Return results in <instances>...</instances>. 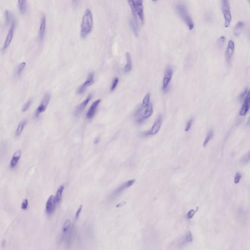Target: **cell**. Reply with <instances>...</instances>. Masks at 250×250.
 <instances>
[{"mask_svg":"<svg viewBox=\"0 0 250 250\" xmlns=\"http://www.w3.org/2000/svg\"><path fill=\"white\" fill-rule=\"evenodd\" d=\"M57 204L56 201L55 196L51 195L47 199L46 204V211L48 215L53 214L55 209L56 205Z\"/></svg>","mask_w":250,"mask_h":250,"instance_id":"obj_7","label":"cell"},{"mask_svg":"<svg viewBox=\"0 0 250 250\" xmlns=\"http://www.w3.org/2000/svg\"><path fill=\"white\" fill-rule=\"evenodd\" d=\"M71 221L69 219L65 220L62 227L61 239L62 241H65L66 243L70 244L72 234V229H70Z\"/></svg>","mask_w":250,"mask_h":250,"instance_id":"obj_4","label":"cell"},{"mask_svg":"<svg viewBox=\"0 0 250 250\" xmlns=\"http://www.w3.org/2000/svg\"><path fill=\"white\" fill-rule=\"evenodd\" d=\"M5 18L7 23H9L10 20V13L8 10H6L5 13Z\"/></svg>","mask_w":250,"mask_h":250,"instance_id":"obj_35","label":"cell"},{"mask_svg":"<svg viewBox=\"0 0 250 250\" xmlns=\"http://www.w3.org/2000/svg\"><path fill=\"white\" fill-rule=\"evenodd\" d=\"M241 175L240 174V173H239V172H238L237 174H236V176H235V178H234V183L236 184L238 183L240 181V178H241Z\"/></svg>","mask_w":250,"mask_h":250,"instance_id":"obj_37","label":"cell"},{"mask_svg":"<svg viewBox=\"0 0 250 250\" xmlns=\"http://www.w3.org/2000/svg\"><path fill=\"white\" fill-rule=\"evenodd\" d=\"M130 24L135 36H137L138 35V27L137 23V20L134 18L130 20Z\"/></svg>","mask_w":250,"mask_h":250,"instance_id":"obj_23","label":"cell"},{"mask_svg":"<svg viewBox=\"0 0 250 250\" xmlns=\"http://www.w3.org/2000/svg\"><path fill=\"white\" fill-rule=\"evenodd\" d=\"M31 103L32 100H29L28 101H27L22 108V112H26L27 109L29 108L30 107V106L31 105Z\"/></svg>","mask_w":250,"mask_h":250,"instance_id":"obj_32","label":"cell"},{"mask_svg":"<svg viewBox=\"0 0 250 250\" xmlns=\"http://www.w3.org/2000/svg\"><path fill=\"white\" fill-rule=\"evenodd\" d=\"M192 240H193V237H192V233L188 231L186 234L184 242H192Z\"/></svg>","mask_w":250,"mask_h":250,"instance_id":"obj_30","label":"cell"},{"mask_svg":"<svg viewBox=\"0 0 250 250\" xmlns=\"http://www.w3.org/2000/svg\"><path fill=\"white\" fill-rule=\"evenodd\" d=\"M65 186L64 185H61L60 187H59L57 190L56 193L55 195V199L57 203H59L61 201L62 199V196H63V193L64 190Z\"/></svg>","mask_w":250,"mask_h":250,"instance_id":"obj_21","label":"cell"},{"mask_svg":"<svg viewBox=\"0 0 250 250\" xmlns=\"http://www.w3.org/2000/svg\"><path fill=\"white\" fill-rule=\"evenodd\" d=\"M152 1L153 2H156V1L157 0H152Z\"/></svg>","mask_w":250,"mask_h":250,"instance_id":"obj_45","label":"cell"},{"mask_svg":"<svg viewBox=\"0 0 250 250\" xmlns=\"http://www.w3.org/2000/svg\"><path fill=\"white\" fill-rule=\"evenodd\" d=\"M127 2H128V5L131 7L133 17L135 19L137 20V12H136V7H135L134 0H127Z\"/></svg>","mask_w":250,"mask_h":250,"instance_id":"obj_25","label":"cell"},{"mask_svg":"<svg viewBox=\"0 0 250 250\" xmlns=\"http://www.w3.org/2000/svg\"><path fill=\"white\" fill-rule=\"evenodd\" d=\"M15 27V23L14 20H13L12 22V25H11L10 29L8 31V33L7 34V37H6V40H5V43L3 44V47L2 48V51L5 50L8 47V46L10 45V43L12 42Z\"/></svg>","mask_w":250,"mask_h":250,"instance_id":"obj_9","label":"cell"},{"mask_svg":"<svg viewBox=\"0 0 250 250\" xmlns=\"http://www.w3.org/2000/svg\"><path fill=\"white\" fill-rule=\"evenodd\" d=\"M161 124H162V116L160 115L158 117L156 122L152 126L151 130L144 132L143 136L147 137L149 135H153L157 134L161 128Z\"/></svg>","mask_w":250,"mask_h":250,"instance_id":"obj_8","label":"cell"},{"mask_svg":"<svg viewBox=\"0 0 250 250\" xmlns=\"http://www.w3.org/2000/svg\"><path fill=\"white\" fill-rule=\"evenodd\" d=\"M94 82V74L93 73H90L89 74L87 80L84 82V83L83 84L82 86L79 87L77 89V93L78 94H81L84 92L85 89H87V87L90 86L93 84Z\"/></svg>","mask_w":250,"mask_h":250,"instance_id":"obj_12","label":"cell"},{"mask_svg":"<svg viewBox=\"0 0 250 250\" xmlns=\"http://www.w3.org/2000/svg\"><path fill=\"white\" fill-rule=\"evenodd\" d=\"M73 2L75 3V4H77V3H78V1H79V0H73Z\"/></svg>","mask_w":250,"mask_h":250,"instance_id":"obj_44","label":"cell"},{"mask_svg":"<svg viewBox=\"0 0 250 250\" xmlns=\"http://www.w3.org/2000/svg\"><path fill=\"white\" fill-rule=\"evenodd\" d=\"M50 96L49 93H46L45 95L41 104L36 109V112H35V117H38L41 113H44L46 110L47 106L49 105V102H50Z\"/></svg>","mask_w":250,"mask_h":250,"instance_id":"obj_6","label":"cell"},{"mask_svg":"<svg viewBox=\"0 0 250 250\" xmlns=\"http://www.w3.org/2000/svg\"><path fill=\"white\" fill-rule=\"evenodd\" d=\"M123 204H122V203H119V204H118V205L116 206L117 207H121L123 206Z\"/></svg>","mask_w":250,"mask_h":250,"instance_id":"obj_41","label":"cell"},{"mask_svg":"<svg viewBox=\"0 0 250 250\" xmlns=\"http://www.w3.org/2000/svg\"><path fill=\"white\" fill-rule=\"evenodd\" d=\"M248 37H249V39H250V28L248 29Z\"/></svg>","mask_w":250,"mask_h":250,"instance_id":"obj_42","label":"cell"},{"mask_svg":"<svg viewBox=\"0 0 250 250\" xmlns=\"http://www.w3.org/2000/svg\"><path fill=\"white\" fill-rule=\"evenodd\" d=\"M83 205H80L79 207L78 208L75 214V219H78L79 218V215H80V213L81 212L82 209Z\"/></svg>","mask_w":250,"mask_h":250,"instance_id":"obj_38","label":"cell"},{"mask_svg":"<svg viewBox=\"0 0 250 250\" xmlns=\"http://www.w3.org/2000/svg\"><path fill=\"white\" fill-rule=\"evenodd\" d=\"M26 120H24L21 122L20 123H19V124L18 125V127H17V130H16V132H15V135H16V137H18V136H19V135L21 134L22 132H23V130H24V127H25V125L26 124Z\"/></svg>","mask_w":250,"mask_h":250,"instance_id":"obj_24","label":"cell"},{"mask_svg":"<svg viewBox=\"0 0 250 250\" xmlns=\"http://www.w3.org/2000/svg\"><path fill=\"white\" fill-rule=\"evenodd\" d=\"M150 94H148L145 96L144 98L143 99V102H142V105L141 106L143 108H146L149 106V104H150Z\"/></svg>","mask_w":250,"mask_h":250,"instance_id":"obj_27","label":"cell"},{"mask_svg":"<svg viewBox=\"0 0 250 250\" xmlns=\"http://www.w3.org/2000/svg\"><path fill=\"white\" fill-rule=\"evenodd\" d=\"M26 63L25 62H22L19 65L17 70V74L18 76L21 75L22 73V71L26 67Z\"/></svg>","mask_w":250,"mask_h":250,"instance_id":"obj_28","label":"cell"},{"mask_svg":"<svg viewBox=\"0 0 250 250\" xmlns=\"http://www.w3.org/2000/svg\"><path fill=\"white\" fill-rule=\"evenodd\" d=\"M94 25L93 15L91 10L87 9L83 16L81 24L80 35L83 38L86 37L91 32Z\"/></svg>","mask_w":250,"mask_h":250,"instance_id":"obj_1","label":"cell"},{"mask_svg":"<svg viewBox=\"0 0 250 250\" xmlns=\"http://www.w3.org/2000/svg\"><path fill=\"white\" fill-rule=\"evenodd\" d=\"M250 125V117L248 119V121H247V126H249Z\"/></svg>","mask_w":250,"mask_h":250,"instance_id":"obj_43","label":"cell"},{"mask_svg":"<svg viewBox=\"0 0 250 250\" xmlns=\"http://www.w3.org/2000/svg\"><path fill=\"white\" fill-rule=\"evenodd\" d=\"M222 2V13L224 17V26L228 28L230 26L231 22L232 20V16L230 10L229 0H221Z\"/></svg>","mask_w":250,"mask_h":250,"instance_id":"obj_3","label":"cell"},{"mask_svg":"<svg viewBox=\"0 0 250 250\" xmlns=\"http://www.w3.org/2000/svg\"><path fill=\"white\" fill-rule=\"evenodd\" d=\"M235 49V45L234 42L232 40H230L228 43L227 47L226 50L225 55L227 60L228 63L231 61Z\"/></svg>","mask_w":250,"mask_h":250,"instance_id":"obj_13","label":"cell"},{"mask_svg":"<svg viewBox=\"0 0 250 250\" xmlns=\"http://www.w3.org/2000/svg\"><path fill=\"white\" fill-rule=\"evenodd\" d=\"M213 135H214V132H213V130H210V131L208 133L206 137L205 138V141H204V143H203V147H206L209 140L213 137Z\"/></svg>","mask_w":250,"mask_h":250,"instance_id":"obj_26","label":"cell"},{"mask_svg":"<svg viewBox=\"0 0 250 250\" xmlns=\"http://www.w3.org/2000/svg\"><path fill=\"white\" fill-rule=\"evenodd\" d=\"M91 98H92V95H89L88 97H87V99H85L84 101H83V102H82L81 103V104L78 107V108H77L76 111H75V114L76 115L79 114L82 111H83L85 108L87 107L89 101L91 100Z\"/></svg>","mask_w":250,"mask_h":250,"instance_id":"obj_18","label":"cell"},{"mask_svg":"<svg viewBox=\"0 0 250 250\" xmlns=\"http://www.w3.org/2000/svg\"><path fill=\"white\" fill-rule=\"evenodd\" d=\"M196 211L194 209H190V211L188 213L187 216H188V219H192L194 216V214L195 213H196Z\"/></svg>","mask_w":250,"mask_h":250,"instance_id":"obj_36","label":"cell"},{"mask_svg":"<svg viewBox=\"0 0 250 250\" xmlns=\"http://www.w3.org/2000/svg\"><path fill=\"white\" fill-rule=\"evenodd\" d=\"M249 158H250V156H249Z\"/></svg>","mask_w":250,"mask_h":250,"instance_id":"obj_47","label":"cell"},{"mask_svg":"<svg viewBox=\"0 0 250 250\" xmlns=\"http://www.w3.org/2000/svg\"><path fill=\"white\" fill-rule=\"evenodd\" d=\"M192 123H193V119H190L188 121V122H187L186 127H185V132H188L189 131L190 127L192 126Z\"/></svg>","mask_w":250,"mask_h":250,"instance_id":"obj_34","label":"cell"},{"mask_svg":"<svg viewBox=\"0 0 250 250\" xmlns=\"http://www.w3.org/2000/svg\"><path fill=\"white\" fill-rule=\"evenodd\" d=\"M225 41V37L222 36L218 39L217 41V47L218 49H221L224 45V43Z\"/></svg>","mask_w":250,"mask_h":250,"instance_id":"obj_29","label":"cell"},{"mask_svg":"<svg viewBox=\"0 0 250 250\" xmlns=\"http://www.w3.org/2000/svg\"><path fill=\"white\" fill-rule=\"evenodd\" d=\"M126 57L127 64L125 66V72L127 73L130 72L132 69V58L129 52H127L126 54Z\"/></svg>","mask_w":250,"mask_h":250,"instance_id":"obj_20","label":"cell"},{"mask_svg":"<svg viewBox=\"0 0 250 250\" xmlns=\"http://www.w3.org/2000/svg\"><path fill=\"white\" fill-rule=\"evenodd\" d=\"M172 75H173V71L172 69L170 67L167 68L166 72L165 73L163 81V89L164 91H167L169 83L170 82L172 78Z\"/></svg>","mask_w":250,"mask_h":250,"instance_id":"obj_10","label":"cell"},{"mask_svg":"<svg viewBox=\"0 0 250 250\" xmlns=\"http://www.w3.org/2000/svg\"><path fill=\"white\" fill-rule=\"evenodd\" d=\"M248 1H249V3H250V0H248Z\"/></svg>","mask_w":250,"mask_h":250,"instance_id":"obj_46","label":"cell"},{"mask_svg":"<svg viewBox=\"0 0 250 250\" xmlns=\"http://www.w3.org/2000/svg\"><path fill=\"white\" fill-rule=\"evenodd\" d=\"M22 151L21 150H17V151H15L13 155L12 160L10 161V168H13L16 167L17 164H18L19 160L20 159L21 156Z\"/></svg>","mask_w":250,"mask_h":250,"instance_id":"obj_17","label":"cell"},{"mask_svg":"<svg viewBox=\"0 0 250 250\" xmlns=\"http://www.w3.org/2000/svg\"><path fill=\"white\" fill-rule=\"evenodd\" d=\"M119 79L118 78H115L114 79L113 81V84H112V87L111 88V91H113L115 89V88L117 87V84L118 83Z\"/></svg>","mask_w":250,"mask_h":250,"instance_id":"obj_33","label":"cell"},{"mask_svg":"<svg viewBox=\"0 0 250 250\" xmlns=\"http://www.w3.org/2000/svg\"><path fill=\"white\" fill-rule=\"evenodd\" d=\"M28 200H27L26 198H25V199L23 200V201H22V209H23V210H26V209H27V207H28Z\"/></svg>","mask_w":250,"mask_h":250,"instance_id":"obj_31","label":"cell"},{"mask_svg":"<svg viewBox=\"0 0 250 250\" xmlns=\"http://www.w3.org/2000/svg\"><path fill=\"white\" fill-rule=\"evenodd\" d=\"M135 180L134 179H132L122 184V185H121L118 188H117L109 196V200H113L116 198L117 196H118L121 194H122L123 191H124L125 189L127 188H128V187H131V186L133 185V184L135 182Z\"/></svg>","mask_w":250,"mask_h":250,"instance_id":"obj_5","label":"cell"},{"mask_svg":"<svg viewBox=\"0 0 250 250\" xmlns=\"http://www.w3.org/2000/svg\"><path fill=\"white\" fill-rule=\"evenodd\" d=\"M176 9H177V12L179 13V15L180 16L181 18L182 19L184 22L186 23L190 31H192L194 27V22L192 20V18L188 13L187 8L185 5H183V4H179L176 6Z\"/></svg>","mask_w":250,"mask_h":250,"instance_id":"obj_2","label":"cell"},{"mask_svg":"<svg viewBox=\"0 0 250 250\" xmlns=\"http://www.w3.org/2000/svg\"><path fill=\"white\" fill-rule=\"evenodd\" d=\"M18 6L21 13H25L26 10V0H18Z\"/></svg>","mask_w":250,"mask_h":250,"instance_id":"obj_22","label":"cell"},{"mask_svg":"<svg viewBox=\"0 0 250 250\" xmlns=\"http://www.w3.org/2000/svg\"><path fill=\"white\" fill-rule=\"evenodd\" d=\"M99 140H100V139H99V137H97L96 138H95L94 141L95 144H97V143L99 142Z\"/></svg>","mask_w":250,"mask_h":250,"instance_id":"obj_40","label":"cell"},{"mask_svg":"<svg viewBox=\"0 0 250 250\" xmlns=\"http://www.w3.org/2000/svg\"><path fill=\"white\" fill-rule=\"evenodd\" d=\"M244 26V24L243 22L239 21L236 24L233 29V34L236 36H238L240 35L242 29Z\"/></svg>","mask_w":250,"mask_h":250,"instance_id":"obj_19","label":"cell"},{"mask_svg":"<svg viewBox=\"0 0 250 250\" xmlns=\"http://www.w3.org/2000/svg\"><path fill=\"white\" fill-rule=\"evenodd\" d=\"M46 20L45 15H43L41 19L40 26L39 32V38L42 41L44 39L45 35L46 29Z\"/></svg>","mask_w":250,"mask_h":250,"instance_id":"obj_16","label":"cell"},{"mask_svg":"<svg viewBox=\"0 0 250 250\" xmlns=\"http://www.w3.org/2000/svg\"><path fill=\"white\" fill-rule=\"evenodd\" d=\"M101 101V99H98L97 100L94 102L91 105L90 108L89 109L87 113V118L88 119H91L94 117L95 114L96 113L97 107L100 104Z\"/></svg>","mask_w":250,"mask_h":250,"instance_id":"obj_14","label":"cell"},{"mask_svg":"<svg viewBox=\"0 0 250 250\" xmlns=\"http://www.w3.org/2000/svg\"><path fill=\"white\" fill-rule=\"evenodd\" d=\"M250 108V94H247L244 102L239 113L240 116H245L247 113Z\"/></svg>","mask_w":250,"mask_h":250,"instance_id":"obj_15","label":"cell"},{"mask_svg":"<svg viewBox=\"0 0 250 250\" xmlns=\"http://www.w3.org/2000/svg\"><path fill=\"white\" fill-rule=\"evenodd\" d=\"M134 2H135L137 14L139 16L142 24H143L144 21V14L143 0H134Z\"/></svg>","mask_w":250,"mask_h":250,"instance_id":"obj_11","label":"cell"},{"mask_svg":"<svg viewBox=\"0 0 250 250\" xmlns=\"http://www.w3.org/2000/svg\"><path fill=\"white\" fill-rule=\"evenodd\" d=\"M247 89H245L244 91V93L240 95V98L241 99V100H244L245 99L246 96V95H247Z\"/></svg>","mask_w":250,"mask_h":250,"instance_id":"obj_39","label":"cell"}]
</instances>
